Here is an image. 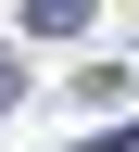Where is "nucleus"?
<instances>
[{"label":"nucleus","instance_id":"f03ea898","mask_svg":"<svg viewBox=\"0 0 139 152\" xmlns=\"http://www.w3.org/2000/svg\"><path fill=\"white\" fill-rule=\"evenodd\" d=\"M0 102H25V76H13V64H0Z\"/></svg>","mask_w":139,"mask_h":152},{"label":"nucleus","instance_id":"f257e3e1","mask_svg":"<svg viewBox=\"0 0 139 152\" xmlns=\"http://www.w3.org/2000/svg\"><path fill=\"white\" fill-rule=\"evenodd\" d=\"M89 26V0H25V38H76Z\"/></svg>","mask_w":139,"mask_h":152}]
</instances>
